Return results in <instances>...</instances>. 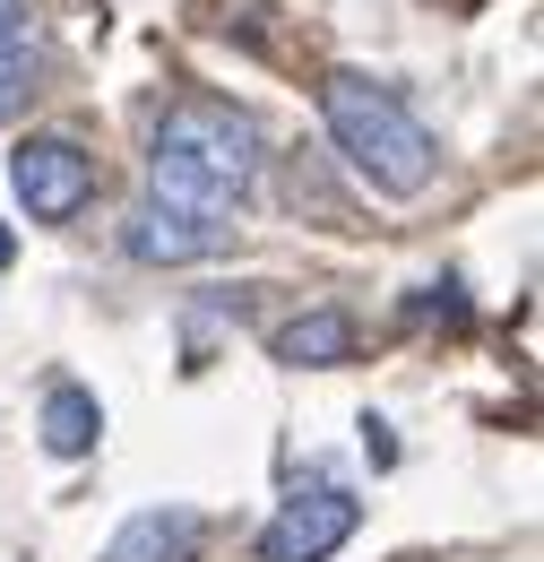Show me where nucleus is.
<instances>
[{"label":"nucleus","instance_id":"obj_1","mask_svg":"<svg viewBox=\"0 0 544 562\" xmlns=\"http://www.w3.org/2000/svg\"><path fill=\"white\" fill-rule=\"evenodd\" d=\"M251 182H260V131H251L234 104L191 95V104H173V113L156 122V147H147V191H156L165 209L225 225V216L251 200Z\"/></svg>","mask_w":544,"mask_h":562},{"label":"nucleus","instance_id":"obj_2","mask_svg":"<svg viewBox=\"0 0 544 562\" xmlns=\"http://www.w3.org/2000/svg\"><path fill=\"white\" fill-rule=\"evenodd\" d=\"M320 113H329V147H338L381 200H415V191L432 182L441 147H432V131L407 113V95H389L381 78L329 70L320 78Z\"/></svg>","mask_w":544,"mask_h":562},{"label":"nucleus","instance_id":"obj_3","mask_svg":"<svg viewBox=\"0 0 544 562\" xmlns=\"http://www.w3.org/2000/svg\"><path fill=\"white\" fill-rule=\"evenodd\" d=\"M9 182H18V200L26 216H44V225H69V216L95 200V156L61 131H44V139H26L9 156Z\"/></svg>","mask_w":544,"mask_h":562},{"label":"nucleus","instance_id":"obj_4","mask_svg":"<svg viewBox=\"0 0 544 562\" xmlns=\"http://www.w3.org/2000/svg\"><path fill=\"white\" fill-rule=\"evenodd\" d=\"M354 519H363V502L345 485H294L285 510L269 519V537H260V562H329L354 537Z\"/></svg>","mask_w":544,"mask_h":562},{"label":"nucleus","instance_id":"obj_5","mask_svg":"<svg viewBox=\"0 0 544 562\" xmlns=\"http://www.w3.org/2000/svg\"><path fill=\"white\" fill-rule=\"evenodd\" d=\"M225 243V225H207V216H182L165 209V200H147V209L122 225V251L131 260H147V269H182V260H207Z\"/></svg>","mask_w":544,"mask_h":562},{"label":"nucleus","instance_id":"obj_6","mask_svg":"<svg viewBox=\"0 0 544 562\" xmlns=\"http://www.w3.org/2000/svg\"><path fill=\"white\" fill-rule=\"evenodd\" d=\"M200 546H207L200 510H138L131 528L104 546V562H200Z\"/></svg>","mask_w":544,"mask_h":562},{"label":"nucleus","instance_id":"obj_7","mask_svg":"<svg viewBox=\"0 0 544 562\" xmlns=\"http://www.w3.org/2000/svg\"><path fill=\"white\" fill-rule=\"evenodd\" d=\"M354 347H363V338H354V321H345V312H329V303H320V312H294V321L276 329V363H294V372L354 363Z\"/></svg>","mask_w":544,"mask_h":562},{"label":"nucleus","instance_id":"obj_8","mask_svg":"<svg viewBox=\"0 0 544 562\" xmlns=\"http://www.w3.org/2000/svg\"><path fill=\"white\" fill-rule=\"evenodd\" d=\"M95 432H104V407H95V390H78V381H53V398H44V450H53V459H87V450H95Z\"/></svg>","mask_w":544,"mask_h":562},{"label":"nucleus","instance_id":"obj_9","mask_svg":"<svg viewBox=\"0 0 544 562\" xmlns=\"http://www.w3.org/2000/svg\"><path fill=\"white\" fill-rule=\"evenodd\" d=\"M26 95H35V61H26V44H18V53H0V122H18Z\"/></svg>","mask_w":544,"mask_h":562},{"label":"nucleus","instance_id":"obj_10","mask_svg":"<svg viewBox=\"0 0 544 562\" xmlns=\"http://www.w3.org/2000/svg\"><path fill=\"white\" fill-rule=\"evenodd\" d=\"M26 44V0H0V53Z\"/></svg>","mask_w":544,"mask_h":562},{"label":"nucleus","instance_id":"obj_11","mask_svg":"<svg viewBox=\"0 0 544 562\" xmlns=\"http://www.w3.org/2000/svg\"><path fill=\"white\" fill-rule=\"evenodd\" d=\"M0 260H9V234H0Z\"/></svg>","mask_w":544,"mask_h":562}]
</instances>
